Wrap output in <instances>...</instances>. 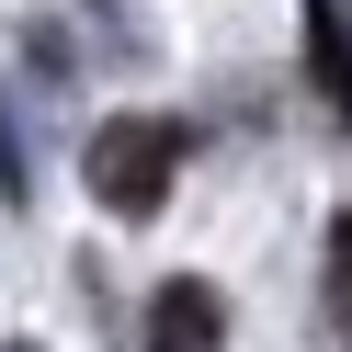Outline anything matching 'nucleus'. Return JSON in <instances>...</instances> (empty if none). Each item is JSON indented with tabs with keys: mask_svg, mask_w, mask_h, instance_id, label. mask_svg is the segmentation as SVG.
<instances>
[{
	"mask_svg": "<svg viewBox=\"0 0 352 352\" xmlns=\"http://www.w3.org/2000/svg\"><path fill=\"white\" fill-rule=\"evenodd\" d=\"M318 329L352 352V216H329V239H318Z\"/></svg>",
	"mask_w": 352,
	"mask_h": 352,
	"instance_id": "3",
	"label": "nucleus"
},
{
	"mask_svg": "<svg viewBox=\"0 0 352 352\" xmlns=\"http://www.w3.org/2000/svg\"><path fill=\"white\" fill-rule=\"evenodd\" d=\"M12 352H34V341H12Z\"/></svg>",
	"mask_w": 352,
	"mask_h": 352,
	"instance_id": "4",
	"label": "nucleus"
},
{
	"mask_svg": "<svg viewBox=\"0 0 352 352\" xmlns=\"http://www.w3.org/2000/svg\"><path fill=\"white\" fill-rule=\"evenodd\" d=\"M182 160H193L182 114H102L91 148H80V182H91V205H114V216H160Z\"/></svg>",
	"mask_w": 352,
	"mask_h": 352,
	"instance_id": "1",
	"label": "nucleus"
},
{
	"mask_svg": "<svg viewBox=\"0 0 352 352\" xmlns=\"http://www.w3.org/2000/svg\"><path fill=\"white\" fill-rule=\"evenodd\" d=\"M148 352H228V296L193 284V273H170L148 296Z\"/></svg>",
	"mask_w": 352,
	"mask_h": 352,
	"instance_id": "2",
	"label": "nucleus"
}]
</instances>
